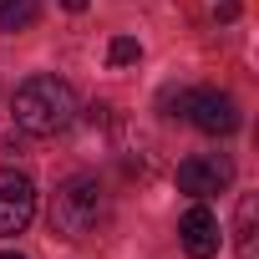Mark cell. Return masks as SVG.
I'll return each mask as SVG.
<instances>
[{
  "label": "cell",
  "mask_w": 259,
  "mask_h": 259,
  "mask_svg": "<svg viewBox=\"0 0 259 259\" xmlns=\"http://www.w3.org/2000/svg\"><path fill=\"white\" fill-rule=\"evenodd\" d=\"M138 56H143V46H138V36H117V41L107 46V61H112V66H133Z\"/></svg>",
  "instance_id": "9"
},
{
  "label": "cell",
  "mask_w": 259,
  "mask_h": 259,
  "mask_svg": "<svg viewBox=\"0 0 259 259\" xmlns=\"http://www.w3.org/2000/svg\"><path fill=\"white\" fill-rule=\"evenodd\" d=\"M36 0H0V31H26L36 21Z\"/></svg>",
  "instance_id": "7"
},
{
  "label": "cell",
  "mask_w": 259,
  "mask_h": 259,
  "mask_svg": "<svg viewBox=\"0 0 259 259\" xmlns=\"http://www.w3.org/2000/svg\"><path fill=\"white\" fill-rule=\"evenodd\" d=\"M229 183H234L229 158H188V163H178V193H188V198L224 193Z\"/></svg>",
  "instance_id": "5"
},
{
  "label": "cell",
  "mask_w": 259,
  "mask_h": 259,
  "mask_svg": "<svg viewBox=\"0 0 259 259\" xmlns=\"http://www.w3.org/2000/svg\"><path fill=\"white\" fill-rule=\"evenodd\" d=\"M11 117L31 138H56V133H66V127L76 122V92L61 76H31V81L16 87Z\"/></svg>",
  "instance_id": "1"
},
{
  "label": "cell",
  "mask_w": 259,
  "mask_h": 259,
  "mask_svg": "<svg viewBox=\"0 0 259 259\" xmlns=\"http://www.w3.org/2000/svg\"><path fill=\"white\" fill-rule=\"evenodd\" d=\"M61 6H66V11H71V16H81V11H87V6H92V0H61Z\"/></svg>",
  "instance_id": "11"
},
{
  "label": "cell",
  "mask_w": 259,
  "mask_h": 259,
  "mask_svg": "<svg viewBox=\"0 0 259 259\" xmlns=\"http://www.w3.org/2000/svg\"><path fill=\"white\" fill-rule=\"evenodd\" d=\"M36 219V183L16 168H0V239L21 234Z\"/></svg>",
  "instance_id": "4"
},
{
  "label": "cell",
  "mask_w": 259,
  "mask_h": 259,
  "mask_svg": "<svg viewBox=\"0 0 259 259\" xmlns=\"http://www.w3.org/2000/svg\"><path fill=\"white\" fill-rule=\"evenodd\" d=\"M183 112H188V122L198 127V133H208V138H229L234 127H239V107H234V97H229V92H219V87L188 92Z\"/></svg>",
  "instance_id": "3"
},
{
  "label": "cell",
  "mask_w": 259,
  "mask_h": 259,
  "mask_svg": "<svg viewBox=\"0 0 259 259\" xmlns=\"http://www.w3.org/2000/svg\"><path fill=\"white\" fill-rule=\"evenodd\" d=\"M102 208H107L102 183H97L92 173H76V178H66V183L56 188V198H51V229H56L61 239H81V234L97 229Z\"/></svg>",
  "instance_id": "2"
},
{
  "label": "cell",
  "mask_w": 259,
  "mask_h": 259,
  "mask_svg": "<svg viewBox=\"0 0 259 259\" xmlns=\"http://www.w3.org/2000/svg\"><path fill=\"white\" fill-rule=\"evenodd\" d=\"M0 259H26V254H11V249H6V254H0Z\"/></svg>",
  "instance_id": "12"
},
{
  "label": "cell",
  "mask_w": 259,
  "mask_h": 259,
  "mask_svg": "<svg viewBox=\"0 0 259 259\" xmlns=\"http://www.w3.org/2000/svg\"><path fill=\"white\" fill-rule=\"evenodd\" d=\"M239 259H254V198L239 203Z\"/></svg>",
  "instance_id": "8"
},
{
  "label": "cell",
  "mask_w": 259,
  "mask_h": 259,
  "mask_svg": "<svg viewBox=\"0 0 259 259\" xmlns=\"http://www.w3.org/2000/svg\"><path fill=\"white\" fill-rule=\"evenodd\" d=\"M178 239H183V254H188V259H213V254H219V244H224V229H219V219L203 208V198H193V208L183 213V224H178Z\"/></svg>",
  "instance_id": "6"
},
{
  "label": "cell",
  "mask_w": 259,
  "mask_h": 259,
  "mask_svg": "<svg viewBox=\"0 0 259 259\" xmlns=\"http://www.w3.org/2000/svg\"><path fill=\"white\" fill-rule=\"evenodd\" d=\"M234 11H239V0H219V21H234Z\"/></svg>",
  "instance_id": "10"
}]
</instances>
